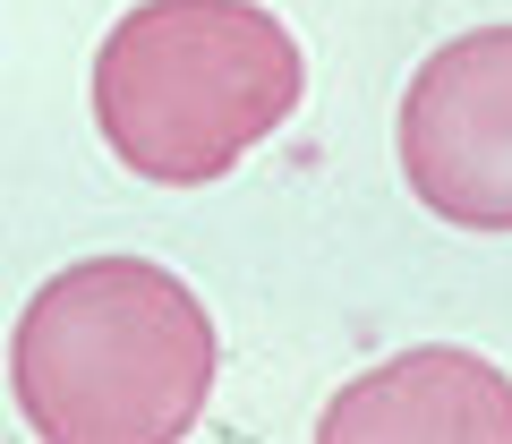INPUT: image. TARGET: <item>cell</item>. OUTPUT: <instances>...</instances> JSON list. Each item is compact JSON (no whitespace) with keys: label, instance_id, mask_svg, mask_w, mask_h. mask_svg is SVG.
Returning <instances> with one entry per match:
<instances>
[{"label":"cell","instance_id":"obj_4","mask_svg":"<svg viewBox=\"0 0 512 444\" xmlns=\"http://www.w3.org/2000/svg\"><path fill=\"white\" fill-rule=\"evenodd\" d=\"M316 444H512V376L478 351L427 342L350 376L316 419Z\"/></svg>","mask_w":512,"mask_h":444},{"label":"cell","instance_id":"obj_3","mask_svg":"<svg viewBox=\"0 0 512 444\" xmlns=\"http://www.w3.org/2000/svg\"><path fill=\"white\" fill-rule=\"evenodd\" d=\"M393 146L436 222L512 231V26H470L419 60Z\"/></svg>","mask_w":512,"mask_h":444},{"label":"cell","instance_id":"obj_1","mask_svg":"<svg viewBox=\"0 0 512 444\" xmlns=\"http://www.w3.org/2000/svg\"><path fill=\"white\" fill-rule=\"evenodd\" d=\"M222 333L154 257H86L26 299L9 393L52 444H171L205 419Z\"/></svg>","mask_w":512,"mask_h":444},{"label":"cell","instance_id":"obj_2","mask_svg":"<svg viewBox=\"0 0 512 444\" xmlns=\"http://www.w3.org/2000/svg\"><path fill=\"white\" fill-rule=\"evenodd\" d=\"M308 94L299 35L256 0H137L94 52V129L146 188H214Z\"/></svg>","mask_w":512,"mask_h":444}]
</instances>
